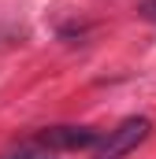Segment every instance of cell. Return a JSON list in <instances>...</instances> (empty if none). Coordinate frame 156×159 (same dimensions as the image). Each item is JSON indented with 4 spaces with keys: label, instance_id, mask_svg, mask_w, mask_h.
Wrapping results in <instances>:
<instances>
[{
    "label": "cell",
    "instance_id": "1",
    "mask_svg": "<svg viewBox=\"0 0 156 159\" xmlns=\"http://www.w3.org/2000/svg\"><path fill=\"white\" fill-rule=\"evenodd\" d=\"M149 129H153V122L149 119H126V122H119L115 129L100 141V152H97V159H123L126 152H134L145 137H149Z\"/></svg>",
    "mask_w": 156,
    "mask_h": 159
},
{
    "label": "cell",
    "instance_id": "2",
    "mask_svg": "<svg viewBox=\"0 0 156 159\" xmlns=\"http://www.w3.org/2000/svg\"><path fill=\"white\" fill-rule=\"evenodd\" d=\"M41 141L52 144V148H89V144H97V129H85V126H56V129H45Z\"/></svg>",
    "mask_w": 156,
    "mask_h": 159
},
{
    "label": "cell",
    "instance_id": "3",
    "mask_svg": "<svg viewBox=\"0 0 156 159\" xmlns=\"http://www.w3.org/2000/svg\"><path fill=\"white\" fill-rule=\"evenodd\" d=\"M4 159H52V156H37V152H15V156H4Z\"/></svg>",
    "mask_w": 156,
    "mask_h": 159
},
{
    "label": "cell",
    "instance_id": "4",
    "mask_svg": "<svg viewBox=\"0 0 156 159\" xmlns=\"http://www.w3.org/2000/svg\"><path fill=\"white\" fill-rule=\"evenodd\" d=\"M141 15H145V19H149V22H156V0H149V4H145V7H141Z\"/></svg>",
    "mask_w": 156,
    "mask_h": 159
}]
</instances>
